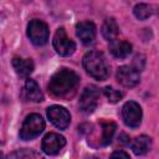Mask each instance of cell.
<instances>
[{
  "label": "cell",
  "instance_id": "obj_1",
  "mask_svg": "<svg viewBox=\"0 0 159 159\" xmlns=\"http://www.w3.org/2000/svg\"><path fill=\"white\" fill-rule=\"evenodd\" d=\"M80 84V76L68 68H60L52 75L48 82L50 92L56 97H67L72 94Z\"/></svg>",
  "mask_w": 159,
  "mask_h": 159
},
{
  "label": "cell",
  "instance_id": "obj_2",
  "mask_svg": "<svg viewBox=\"0 0 159 159\" xmlns=\"http://www.w3.org/2000/svg\"><path fill=\"white\" fill-rule=\"evenodd\" d=\"M82 62H83V67L86 72L91 77L98 81H104L109 76V66L102 52L89 51L83 56Z\"/></svg>",
  "mask_w": 159,
  "mask_h": 159
},
{
  "label": "cell",
  "instance_id": "obj_3",
  "mask_svg": "<svg viewBox=\"0 0 159 159\" xmlns=\"http://www.w3.org/2000/svg\"><path fill=\"white\" fill-rule=\"evenodd\" d=\"M45 129V120L43 118L37 114V113H32L29 114L20 129V138L24 140H31L36 137H39Z\"/></svg>",
  "mask_w": 159,
  "mask_h": 159
},
{
  "label": "cell",
  "instance_id": "obj_4",
  "mask_svg": "<svg viewBox=\"0 0 159 159\" xmlns=\"http://www.w3.org/2000/svg\"><path fill=\"white\" fill-rule=\"evenodd\" d=\"M27 36L34 45L42 46L48 40V27L42 20L34 19L27 25Z\"/></svg>",
  "mask_w": 159,
  "mask_h": 159
},
{
  "label": "cell",
  "instance_id": "obj_5",
  "mask_svg": "<svg viewBox=\"0 0 159 159\" xmlns=\"http://www.w3.org/2000/svg\"><path fill=\"white\" fill-rule=\"evenodd\" d=\"M52 43H53L56 52L61 56H70L76 50V43L67 36L63 27L57 29V31L55 32Z\"/></svg>",
  "mask_w": 159,
  "mask_h": 159
},
{
  "label": "cell",
  "instance_id": "obj_6",
  "mask_svg": "<svg viewBox=\"0 0 159 159\" xmlns=\"http://www.w3.org/2000/svg\"><path fill=\"white\" fill-rule=\"evenodd\" d=\"M98 99H99V91L96 86H87L83 92L81 93V97H80V109L86 113V114H89L92 113L97 104H98Z\"/></svg>",
  "mask_w": 159,
  "mask_h": 159
},
{
  "label": "cell",
  "instance_id": "obj_7",
  "mask_svg": "<svg viewBox=\"0 0 159 159\" xmlns=\"http://www.w3.org/2000/svg\"><path fill=\"white\" fill-rule=\"evenodd\" d=\"M142 108L140 106L134 102V101H129L127 102L123 108H122V117L123 120L125 123V125L130 127V128H138L142 123Z\"/></svg>",
  "mask_w": 159,
  "mask_h": 159
},
{
  "label": "cell",
  "instance_id": "obj_8",
  "mask_svg": "<svg viewBox=\"0 0 159 159\" xmlns=\"http://www.w3.org/2000/svg\"><path fill=\"white\" fill-rule=\"evenodd\" d=\"M47 118L58 129H66L71 122L70 112L61 106H51L47 108Z\"/></svg>",
  "mask_w": 159,
  "mask_h": 159
},
{
  "label": "cell",
  "instance_id": "obj_9",
  "mask_svg": "<svg viewBox=\"0 0 159 159\" xmlns=\"http://www.w3.org/2000/svg\"><path fill=\"white\" fill-rule=\"evenodd\" d=\"M116 78L123 87H127V88L135 87L140 81L139 72L130 66H120L117 70Z\"/></svg>",
  "mask_w": 159,
  "mask_h": 159
},
{
  "label": "cell",
  "instance_id": "obj_10",
  "mask_svg": "<svg viewBox=\"0 0 159 159\" xmlns=\"http://www.w3.org/2000/svg\"><path fill=\"white\" fill-rule=\"evenodd\" d=\"M66 145V139L65 137L57 134V133H48L43 137L42 143H41V149L43 153L48 155H55L60 153V150Z\"/></svg>",
  "mask_w": 159,
  "mask_h": 159
},
{
  "label": "cell",
  "instance_id": "obj_11",
  "mask_svg": "<svg viewBox=\"0 0 159 159\" xmlns=\"http://www.w3.org/2000/svg\"><path fill=\"white\" fill-rule=\"evenodd\" d=\"M76 35L84 45H91L96 40V25L91 21H81L76 26Z\"/></svg>",
  "mask_w": 159,
  "mask_h": 159
},
{
  "label": "cell",
  "instance_id": "obj_12",
  "mask_svg": "<svg viewBox=\"0 0 159 159\" xmlns=\"http://www.w3.org/2000/svg\"><path fill=\"white\" fill-rule=\"evenodd\" d=\"M109 51L116 58H125L132 52V45L124 40H113L109 42Z\"/></svg>",
  "mask_w": 159,
  "mask_h": 159
},
{
  "label": "cell",
  "instance_id": "obj_13",
  "mask_svg": "<svg viewBox=\"0 0 159 159\" xmlns=\"http://www.w3.org/2000/svg\"><path fill=\"white\" fill-rule=\"evenodd\" d=\"M12 66L17 75L22 77H27L34 71V62L31 58H21V57H14L12 58Z\"/></svg>",
  "mask_w": 159,
  "mask_h": 159
},
{
  "label": "cell",
  "instance_id": "obj_14",
  "mask_svg": "<svg viewBox=\"0 0 159 159\" xmlns=\"http://www.w3.org/2000/svg\"><path fill=\"white\" fill-rule=\"evenodd\" d=\"M24 91L26 93V97L32 101V102H41L43 101V94L37 84V82L35 80H31V78H27L26 82H25V87H24Z\"/></svg>",
  "mask_w": 159,
  "mask_h": 159
},
{
  "label": "cell",
  "instance_id": "obj_15",
  "mask_svg": "<svg viewBox=\"0 0 159 159\" xmlns=\"http://www.w3.org/2000/svg\"><path fill=\"white\" fill-rule=\"evenodd\" d=\"M152 148V139L148 135H139L132 144V150L135 155H144Z\"/></svg>",
  "mask_w": 159,
  "mask_h": 159
},
{
  "label": "cell",
  "instance_id": "obj_16",
  "mask_svg": "<svg viewBox=\"0 0 159 159\" xmlns=\"http://www.w3.org/2000/svg\"><path fill=\"white\" fill-rule=\"evenodd\" d=\"M118 34H119V27H118L116 20L113 17L106 19V21L102 25V35H103V37L111 42V41L117 39Z\"/></svg>",
  "mask_w": 159,
  "mask_h": 159
},
{
  "label": "cell",
  "instance_id": "obj_17",
  "mask_svg": "<svg viewBox=\"0 0 159 159\" xmlns=\"http://www.w3.org/2000/svg\"><path fill=\"white\" fill-rule=\"evenodd\" d=\"M6 159H45L39 152H35L32 149H17L12 153H10Z\"/></svg>",
  "mask_w": 159,
  "mask_h": 159
},
{
  "label": "cell",
  "instance_id": "obj_18",
  "mask_svg": "<svg viewBox=\"0 0 159 159\" xmlns=\"http://www.w3.org/2000/svg\"><path fill=\"white\" fill-rule=\"evenodd\" d=\"M101 125H102V140H101V144L102 145H107V144L111 143V140L113 138V134L116 132V123L102 120Z\"/></svg>",
  "mask_w": 159,
  "mask_h": 159
},
{
  "label": "cell",
  "instance_id": "obj_19",
  "mask_svg": "<svg viewBox=\"0 0 159 159\" xmlns=\"http://www.w3.org/2000/svg\"><path fill=\"white\" fill-rule=\"evenodd\" d=\"M133 12L135 15L137 19L139 20H147L149 19L153 14H154V10H153V6L152 5H148V4H137L133 9Z\"/></svg>",
  "mask_w": 159,
  "mask_h": 159
},
{
  "label": "cell",
  "instance_id": "obj_20",
  "mask_svg": "<svg viewBox=\"0 0 159 159\" xmlns=\"http://www.w3.org/2000/svg\"><path fill=\"white\" fill-rule=\"evenodd\" d=\"M103 92H104L106 97L108 98V101H109L111 103H116V102H118V101H120V99L123 98V92H120V91H118V89H114V88L111 87V86L104 87Z\"/></svg>",
  "mask_w": 159,
  "mask_h": 159
},
{
  "label": "cell",
  "instance_id": "obj_21",
  "mask_svg": "<svg viewBox=\"0 0 159 159\" xmlns=\"http://www.w3.org/2000/svg\"><path fill=\"white\" fill-rule=\"evenodd\" d=\"M109 159H130V158L124 150H116L111 154Z\"/></svg>",
  "mask_w": 159,
  "mask_h": 159
}]
</instances>
